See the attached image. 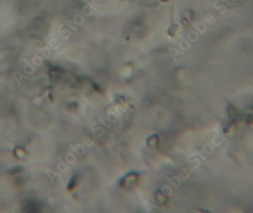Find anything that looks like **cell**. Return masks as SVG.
<instances>
[{"label":"cell","mask_w":253,"mask_h":213,"mask_svg":"<svg viewBox=\"0 0 253 213\" xmlns=\"http://www.w3.org/2000/svg\"><path fill=\"white\" fill-rule=\"evenodd\" d=\"M222 1H223V2H225L226 3H227V5H228V6H233V3H231V2H228L227 0H222Z\"/></svg>","instance_id":"obj_4"},{"label":"cell","mask_w":253,"mask_h":213,"mask_svg":"<svg viewBox=\"0 0 253 213\" xmlns=\"http://www.w3.org/2000/svg\"><path fill=\"white\" fill-rule=\"evenodd\" d=\"M199 27H200V28H197L198 30H199V31H200V33H202V34H203V33H205V32H206V26H205V24H203V23H200V24H199Z\"/></svg>","instance_id":"obj_3"},{"label":"cell","mask_w":253,"mask_h":213,"mask_svg":"<svg viewBox=\"0 0 253 213\" xmlns=\"http://www.w3.org/2000/svg\"><path fill=\"white\" fill-rule=\"evenodd\" d=\"M13 76L14 78H15V80H16V82H17L18 85L19 86V87H21V80L24 79V78H25V79H27V77L25 76V75H24V74H22L21 73L18 72V71H15V72L13 73Z\"/></svg>","instance_id":"obj_1"},{"label":"cell","mask_w":253,"mask_h":213,"mask_svg":"<svg viewBox=\"0 0 253 213\" xmlns=\"http://www.w3.org/2000/svg\"><path fill=\"white\" fill-rule=\"evenodd\" d=\"M46 174H48V178L50 179L51 182H52V184H53V179H54L56 176L61 177V174H58V173L55 172V171H52L51 169H48V170H46Z\"/></svg>","instance_id":"obj_2"}]
</instances>
